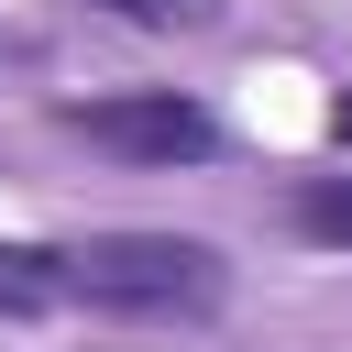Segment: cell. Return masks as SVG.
Segmentation results:
<instances>
[{"instance_id": "6da1fadb", "label": "cell", "mask_w": 352, "mask_h": 352, "mask_svg": "<svg viewBox=\"0 0 352 352\" xmlns=\"http://www.w3.org/2000/svg\"><path fill=\"white\" fill-rule=\"evenodd\" d=\"M66 297L88 308H132V319H176V308H220V253L187 231H99L66 253Z\"/></svg>"}, {"instance_id": "7a4b0ae2", "label": "cell", "mask_w": 352, "mask_h": 352, "mask_svg": "<svg viewBox=\"0 0 352 352\" xmlns=\"http://www.w3.org/2000/svg\"><path fill=\"white\" fill-rule=\"evenodd\" d=\"M66 132H88V143L121 154V165H198V154L220 143V121H209L198 99H176V88H154V99H77Z\"/></svg>"}, {"instance_id": "3957f363", "label": "cell", "mask_w": 352, "mask_h": 352, "mask_svg": "<svg viewBox=\"0 0 352 352\" xmlns=\"http://www.w3.org/2000/svg\"><path fill=\"white\" fill-rule=\"evenodd\" d=\"M297 231L352 253V176H308V187H297Z\"/></svg>"}, {"instance_id": "277c9868", "label": "cell", "mask_w": 352, "mask_h": 352, "mask_svg": "<svg viewBox=\"0 0 352 352\" xmlns=\"http://www.w3.org/2000/svg\"><path fill=\"white\" fill-rule=\"evenodd\" d=\"M66 286V253H0V308H44Z\"/></svg>"}, {"instance_id": "5b68a950", "label": "cell", "mask_w": 352, "mask_h": 352, "mask_svg": "<svg viewBox=\"0 0 352 352\" xmlns=\"http://www.w3.org/2000/svg\"><path fill=\"white\" fill-rule=\"evenodd\" d=\"M99 11H121V22H154V33H165V22H209V0H99Z\"/></svg>"}]
</instances>
